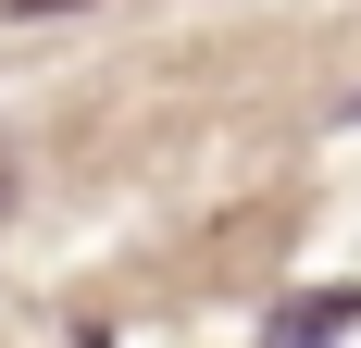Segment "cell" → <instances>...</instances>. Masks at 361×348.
I'll list each match as a JSON object with an SVG mask.
<instances>
[{
  "label": "cell",
  "instance_id": "obj_2",
  "mask_svg": "<svg viewBox=\"0 0 361 348\" xmlns=\"http://www.w3.org/2000/svg\"><path fill=\"white\" fill-rule=\"evenodd\" d=\"M13 13H25V25H37V13H87V0H13Z\"/></svg>",
  "mask_w": 361,
  "mask_h": 348
},
{
  "label": "cell",
  "instance_id": "obj_1",
  "mask_svg": "<svg viewBox=\"0 0 361 348\" xmlns=\"http://www.w3.org/2000/svg\"><path fill=\"white\" fill-rule=\"evenodd\" d=\"M336 323H361V299H312V311H287V323H274L262 348H324Z\"/></svg>",
  "mask_w": 361,
  "mask_h": 348
}]
</instances>
